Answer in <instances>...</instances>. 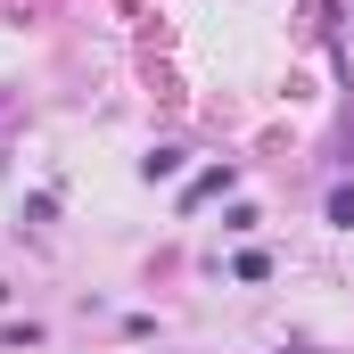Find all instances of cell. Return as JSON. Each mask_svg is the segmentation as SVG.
<instances>
[{
    "label": "cell",
    "instance_id": "obj_1",
    "mask_svg": "<svg viewBox=\"0 0 354 354\" xmlns=\"http://www.w3.org/2000/svg\"><path fill=\"white\" fill-rule=\"evenodd\" d=\"M231 181H239V174H231V165H214V174H198V181H189V189H181V206H206V198H223Z\"/></svg>",
    "mask_w": 354,
    "mask_h": 354
},
{
    "label": "cell",
    "instance_id": "obj_3",
    "mask_svg": "<svg viewBox=\"0 0 354 354\" xmlns=\"http://www.w3.org/2000/svg\"><path fill=\"white\" fill-rule=\"evenodd\" d=\"M330 223H338V231H354V189H330Z\"/></svg>",
    "mask_w": 354,
    "mask_h": 354
},
{
    "label": "cell",
    "instance_id": "obj_2",
    "mask_svg": "<svg viewBox=\"0 0 354 354\" xmlns=\"http://www.w3.org/2000/svg\"><path fill=\"white\" fill-rule=\"evenodd\" d=\"M140 174H149V181H174V174H181V149H149Z\"/></svg>",
    "mask_w": 354,
    "mask_h": 354
}]
</instances>
